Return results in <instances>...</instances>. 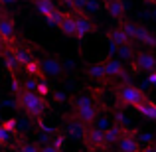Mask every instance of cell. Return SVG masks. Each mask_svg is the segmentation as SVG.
I'll return each instance as SVG.
<instances>
[{
    "label": "cell",
    "instance_id": "cell-30",
    "mask_svg": "<svg viewBox=\"0 0 156 152\" xmlns=\"http://www.w3.org/2000/svg\"><path fill=\"white\" fill-rule=\"evenodd\" d=\"M40 152H61V150H57L53 144H46V146H42V148H40Z\"/></svg>",
    "mask_w": 156,
    "mask_h": 152
},
{
    "label": "cell",
    "instance_id": "cell-6",
    "mask_svg": "<svg viewBox=\"0 0 156 152\" xmlns=\"http://www.w3.org/2000/svg\"><path fill=\"white\" fill-rule=\"evenodd\" d=\"M130 69L133 71H146V73L156 71V55L152 51H136L133 61H130Z\"/></svg>",
    "mask_w": 156,
    "mask_h": 152
},
{
    "label": "cell",
    "instance_id": "cell-21",
    "mask_svg": "<svg viewBox=\"0 0 156 152\" xmlns=\"http://www.w3.org/2000/svg\"><path fill=\"white\" fill-rule=\"evenodd\" d=\"M42 146H38L36 142L32 140H26V138H20V140H16V152H40Z\"/></svg>",
    "mask_w": 156,
    "mask_h": 152
},
{
    "label": "cell",
    "instance_id": "cell-34",
    "mask_svg": "<svg viewBox=\"0 0 156 152\" xmlns=\"http://www.w3.org/2000/svg\"><path fill=\"white\" fill-rule=\"evenodd\" d=\"M6 51V46H4V42H2V38H0V55Z\"/></svg>",
    "mask_w": 156,
    "mask_h": 152
},
{
    "label": "cell",
    "instance_id": "cell-16",
    "mask_svg": "<svg viewBox=\"0 0 156 152\" xmlns=\"http://www.w3.org/2000/svg\"><path fill=\"white\" fill-rule=\"evenodd\" d=\"M134 40H136V42H140V44H144V46H150V48L156 46V36L148 30V28H144V26H136Z\"/></svg>",
    "mask_w": 156,
    "mask_h": 152
},
{
    "label": "cell",
    "instance_id": "cell-2",
    "mask_svg": "<svg viewBox=\"0 0 156 152\" xmlns=\"http://www.w3.org/2000/svg\"><path fill=\"white\" fill-rule=\"evenodd\" d=\"M16 99H18L20 109H22L28 117H32V118H40L44 113H46V109H48V101L44 99V97H40L38 93L26 91V89H24L22 93H18Z\"/></svg>",
    "mask_w": 156,
    "mask_h": 152
},
{
    "label": "cell",
    "instance_id": "cell-26",
    "mask_svg": "<svg viewBox=\"0 0 156 152\" xmlns=\"http://www.w3.org/2000/svg\"><path fill=\"white\" fill-rule=\"evenodd\" d=\"M119 53H121L122 59L133 61V57H134V53H136V51L133 50V44H130V46H122V48H119Z\"/></svg>",
    "mask_w": 156,
    "mask_h": 152
},
{
    "label": "cell",
    "instance_id": "cell-23",
    "mask_svg": "<svg viewBox=\"0 0 156 152\" xmlns=\"http://www.w3.org/2000/svg\"><path fill=\"white\" fill-rule=\"evenodd\" d=\"M12 136H14V134H12L10 130H6V129L2 126V122H0V148H6V146H10Z\"/></svg>",
    "mask_w": 156,
    "mask_h": 152
},
{
    "label": "cell",
    "instance_id": "cell-20",
    "mask_svg": "<svg viewBox=\"0 0 156 152\" xmlns=\"http://www.w3.org/2000/svg\"><path fill=\"white\" fill-rule=\"evenodd\" d=\"M87 75L91 77V79H97V81H103L107 79V75H105V67H103V61L101 63H91L87 67Z\"/></svg>",
    "mask_w": 156,
    "mask_h": 152
},
{
    "label": "cell",
    "instance_id": "cell-12",
    "mask_svg": "<svg viewBox=\"0 0 156 152\" xmlns=\"http://www.w3.org/2000/svg\"><path fill=\"white\" fill-rule=\"evenodd\" d=\"M107 38H109L111 46H115V48H122V46H130V44H133L129 40V36H126L119 26L117 28H111V30L107 32Z\"/></svg>",
    "mask_w": 156,
    "mask_h": 152
},
{
    "label": "cell",
    "instance_id": "cell-14",
    "mask_svg": "<svg viewBox=\"0 0 156 152\" xmlns=\"http://www.w3.org/2000/svg\"><path fill=\"white\" fill-rule=\"evenodd\" d=\"M134 109H136V113L140 115V117H144L146 121H156V103L152 99L142 101L140 105H136Z\"/></svg>",
    "mask_w": 156,
    "mask_h": 152
},
{
    "label": "cell",
    "instance_id": "cell-11",
    "mask_svg": "<svg viewBox=\"0 0 156 152\" xmlns=\"http://www.w3.org/2000/svg\"><path fill=\"white\" fill-rule=\"evenodd\" d=\"M57 30L63 36H67V38H75V14L73 12H63Z\"/></svg>",
    "mask_w": 156,
    "mask_h": 152
},
{
    "label": "cell",
    "instance_id": "cell-5",
    "mask_svg": "<svg viewBox=\"0 0 156 152\" xmlns=\"http://www.w3.org/2000/svg\"><path fill=\"white\" fill-rule=\"evenodd\" d=\"M0 38H2L6 50L16 46V24L12 16H8L6 12H0Z\"/></svg>",
    "mask_w": 156,
    "mask_h": 152
},
{
    "label": "cell",
    "instance_id": "cell-9",
    "mask_svg": "<svg viewBox=\"0 0 156 152\" xmlns=\"http://www.w3.org/2000/svg\"><path fill=\"white\" fill-rule=\"evenodd\" d=\"M103 67H105V75L107 79H125L126 77V71H125V65H122L121 59H109L103 61Z\"/></svg>",
    "mask_w": 156,
    "mask_h": 152
},
{
    "label": "cell",
    "instance_id": "cell-27",
    "mask_svg": "<svg viewBox=\"0 0 156 152\" xmlns=\"http://www.w3.org/2000/svg\"><path fill=\"white\" fill-rule=\"evenodd\" d=\"M10 81H12V93H14V95H18V93L24 91V83L16 77V73H12V79Z\"/></svg>",
    "mask_w": 156,
    "mask_h": 152
},
{
    "label": "cell",
    "instance_id": "cell-22",
    "mask_svg": "<svg viewBox=\"0 0 156 152\" xmlns=\"http://www.w3.org/2000/svg\"><path fill=\"white\" fill-rule=\"evenodd\" d=\"M119 28H121V30L125 32L126 36H129V40L133 42V40H134V34H136V24L129 22V20H122V22L119 24Z\"/></svg>",
    "mask_w": 156,
    "mask_h": 152
},
{
    "label": "cell",
    "instance_id": "cell-17",
    "mask_svg": "<svg viewBox=\"0 0 156 152\" xmlns=\"http://www.w3.org/2000/svg\"><path fill=\"white\" fill-rule=\"evenodd\" d=\"M24 71H26L28 75L32 77V79H46V75H44V69H42V61H40L38 57H34L30 63L24 65Z\"/></svg>",
    "mask_w": 156,
    "mask_h": 152
},
{
    "label": "cell",
    "instance_id": "cell-32",
    "mask_svg": "<svg viewBox=\"0 0 156 152\" xmlns=\"http://www.w3.org/2000/svg\"><path fill=\"white\" fill-rule=\"evenodd\" d=\"M138 152H156V142H154V144H148V146H144V148H140Z\"/></svg>",
    "mask_w": 156,
    "mask_h": 152
},
{
    "label": "cell",
    "instance_id": "cell-29",
    "mask_svg": "<svg viewBox=\"0 0 156 152\" xmlns=\"http://www.w3.org/2000/svg\"><path fill=\"white\" fill-rule=\"evenodd\" d=\"M63 144H65V136H57V138H55V142H53V146H55L57 150L63 148Z\"/></svg>",
    "mask_w": 156,
    "mask_h": 152
},
{
    "label": "cell",
    "instance_id": "cell-13",
    "mask_svg": "<svg viewBox=\"0 0 156 152\" xmlns=\"http://www.w3.org/2000/svg\"><path fill=\"white\" fill-rule=\"evenodd\" d=\"M42 61V69H44V75H50V77H61L63 75V67L59 65V61L51 59V57H46V59H40Z\"/></svg>",
    "mask_w": 156,
    "mask_h": 152
},
{
    "label": "cell",
    "instance_id": "cell-4",
    "mask_svg": "<svg viewBox=\"0 0 156 152\" xmlns=\"http://www.w3.org/2000/svg\"><path fill=\"white\" fill-rule=\"evenodd\" d=\"M81 138H83V144H85V148H87L89 152L107 150V146H105V130L97 129L95 125L85 126Z\"/></svg>",
    "mask_w": 156,
    "mask_h": 152
},
{
    "label": "cell",
    "instance_id": "cell-3",
    "mask_svg": "<svg viewBox=\"0 0 156 152\" xmlns=\"http://www.w3.org/2000/svg\"><path fill=\"white\" fill-rule=\"evenodd\" d=\"M115 99L121 107H136L142 101H146L148 97L144 95V91L130 83H119L115 87Z\"/></svg>",
    "mask_w": 156,
    "mask_h": 152
},
{
    "label": "cell",
    "instance_id": "cell-1",
    "mask_svg": "<svg viewBox=\"0 0 156 152\" xmlns=\"http://www.w3.org/2000/svg\"><path fill=\"white\" fill-rule=\"evenodd\" d=\"M73 107V121H77L81 126H91L99 118V107L89 95H77L71 99Z\"/></svg>",
    "mask_w": 156,
    "mask_h": 152
},
{
    "label": "cell",
    "instance_id": "cell-39",
    "mask_svg": "<svg viewBox=\"0 0 156 152\" xmlns=\"http://www.w3.org/2000/svg\"><path fill=\"white\" fill-rule=\"evenodd\" d=\"M0 152H2V150H0Z\"/></svg>",
    "mask_w": 156,
    "mask_h": 152
},
{
    "label": "cell",
    "instance_id": "cell-15",
    "mask_svg": "<svg viewBox=\"0 0 156 152\" xmlns=\"http://www.w3.org/2000/svg\"><path fill=\"white\" fill-rule=\"evenodd\" d=\"M8 50L12 51V55H14V59H16V63L18 65H26V63H30L32 59H34V55H32V51L28 50V48H24V46H14V48H8Z\"/></svg>",
    "mask_w": 156,
    "mask_h": 152
},
{
    "label": "cell",
    "instance_id": "cell-18",
    "mask_svg": "<svg viewBox=\"0 0 156 152\" xmlns=\"http://www.w3.org/2000/svg\"><path fill=\"white\" fill-rule=\"evenodd\" d=\"M122 126H119V125H109L107 126V130H105V146H111V144H117L119 142V138H121V134H122Z\"/></svg>",
    "mask_w": 156,
    "mask_h": 152
},
{
    "label": "cell",
    "instance_id": "cell-7",
    "mask_svg": "<svg viewBox=\"0 0 156 152\" xmlns=\"http://www.w3.org/2000/svg\"><path fill=\"white\" fill-rule=\"evenodd\" d=\"M95 32V24L85 12H75V38L83 40L85 36Z\"/></svg>",
    "mask_w": 156,
    "mask_h": 152
},
{
    "label": "cell",
    "instance_id": "cell-24",
    "mask_svg": "<svg viewBox=\"0 0 156 152\" xmlns=\"http://www.w3.org/2000/svg\"><path fill=\"white\" fill-rule=\"evenodd\" d=\"M61 16H63V12H59V10H53L50 16L46 18V22L50 24V26H53V28H57L59 26V22H61Z\"/></svg>",
    "mask_w": 156,
    "mask_h": 152
},
{
    "label": "cell",
    "instance_id": "cell-31",
    "mask_svg": "<svg viewBox=\"0 0 156 152\" xmlns=\"http://www.w3.org/2000/svg\"><path fill=\"white\" fill-rule=\"evenodd\" d=\"M146 83H148V85H154V87H156V71L148 73V79H146Z\"/></svg>",
    "mask_w": 156,
    "mask_h": 152
},
{
    "label": "cell",
    "instance_id": "cell-33",
    "mask_svg": "<svg viewBox=\"0 0 156 152\" xmlns=\"http://www.w3.org/2000/svg\"><path fill=\"white\" fill-rule=\"evenodd\" d=\"M16 2H18V0H0L2 6H12V4H16Z\"/></svg>",
    "mask_w": 156,
    "mask_h": 152
},
{
    "label": "cell",
    "instance_id": "cell-37",
    "mask_svg": "<svg viewBox=\"0 0 156 152\" xmlns=\"http://www.w3.org/2000/svg\"><path fill=\"white\" fill-rule=\"evenodd\" d=\"M0 6H2V4H0Z\"/></svg>",
    "mask_w": 156,
    "mask_h": 152
},
{
    "label": "cell",
    "instance_id": "cell-36",
    "mask_svg": "<svg viewBox=\"0 0 156 152\" xmlns=\"http://www.w3.org/2000/svg\"><path fill=\"white\" fill-rule=\"evenodd\" d=\"M154 138H156V133H154Z\"/></svg>",
    "mask_w": 156,
    "mask_h": 152
},
{
    "label": "cell",
    "instance_id": "cell-8",
    "mask_svg": "<svg viewBox=\"0 0 156 152\" xmlns=\"http://www.w3.org/2000/svg\"><path fill=\"white\" fill-rule=\"evenodd\" d=\"M117 148H119V152H138L140 150V142H138L134 130H126V129L122 130L121 138L117 142Z\"/></svg>",
    "mask_w": 156,
    "mask_h": 152
},
{
    "label": "cell",
    "instance_id": "cell-35",
    "mask_svg": "<svg viewBox=\"0 0 156 152\" xmlns=\"http://www.w3.org/2000/svg\"><path fill=\"white\" fill-rule=\"evenodd\" d=\"M144 2H148V4H154V6H156V0H144Z\"/></svg>",
    "mask_w": 156,
    "mask_h": 152
},
{
    "label": "cell",
    "instance_id": "cell-10",
    "mask_svg": "<svg viewBox=\"0 0 156 152\" xmlns=\"http://www.w3.org/2000/svg\"><path fill=\"white\" fill-rule=\"evenodd\" d=\"M103 8L107 10V14L115 20H125V14H126V6L122 0H105L103 2Z\"/></svg>",
    "mask_w": 156,
    "mask_h": 152
},
{
    "label": "cell",
    "instance_id": "cell-25",
    "mask_svg": "<svg viewBox=\"0 0 156 152\" xmlns=\"http://www.w3.org/2000/svg\"><path fill=\"white\" fill-rule=\"evenodd\" d=\"M36 93H38L40 97H44V99H46V97L51 93V91H50V85L46 83V79H40V81H38V87H36Z\"/></svg>",
    "mask_w": 156,
    "mask_h": 152
},
{
    "label": "cell",
    "instance_id": "cell-28",
    "mask_svg": "<svg viewBox=\"0 0 156 152\" xmlns=\"http://www.w3.org/2000/svg\"><path fill=\"white\" fill-rule=\"evenodd\" d=\"M2 126H4L6 130H10L12 134L18 133V121H16V118H8V121H2Z\"/></svg>",
    "mask_w": 156,
    "mask_h": 152
},
{
    "label": "cell",
    "instance_id": "cell-19",
    "mask_svg": "<svg viewBox=\"0 0 156 152\" xmlns=\"http://www.w3.org/2000/svg\"><path fill=\"white\" fill-rule=\"evenodd\" d=\"M32 4H34V8L38 10V14H42L44 18H48V16L55 10L51 0H32Z\"/></svg>",
    "mask_w": 156,
    "mask_h": 152
},
{
    "label": "cell",
    "instance_id": "cell-38",
    "mask_svg": "<svg viewBox=\"0 0 156 152\" xmlns=\"http://www.w3.org/2000/svg\"><path fill=\"white\" fill-rule=\"evenodd\" d=\"M103 2H105V0H103Z\"/></svg>",
    "mask_w": 156,
    "mask_h": 152
}]
</instances>
